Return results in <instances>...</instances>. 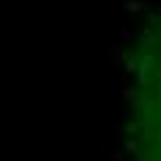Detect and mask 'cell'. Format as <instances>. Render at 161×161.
I'll list each match as a JSON object with an SVG mask.
<instances>
[{"instance_id": "1", "label": "cell", "mask_w": 161, "mask_h": 161, "mask_svg": "<svg viewBox=\"0 0 161 161\" xmlns=\"http://www.w3.org/2000/svg\"><path fill=\"white\" fill-rule=\"evenodd\" d=\"M130 150L136 161H161V17L142 33L130 64Z\"/></svg>"}]
</instances>
